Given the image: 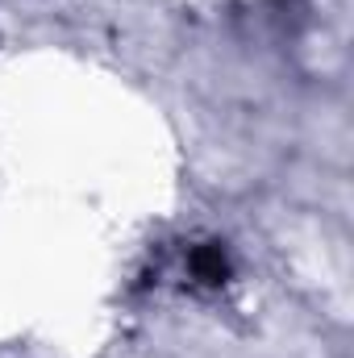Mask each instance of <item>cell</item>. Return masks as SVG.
I'll return each mask as SVG.
<instances>
[{"instance_id":"obj_1","label":"cell","mask_w":354,"mask_h":358,"mask_svg":"<svg viewBox=\"0 0 354 358\" xmlns=\"http://www.w3.org/2000/svg\"><path fill=\"white\" fill-rule=\"evenodd\" d=\"M187 267H192V279H196V283H208V287H217V283L229 279V259H225V250H221L217 242L196 246L192 259H187Z\"/></svg>"}]
</instances>
